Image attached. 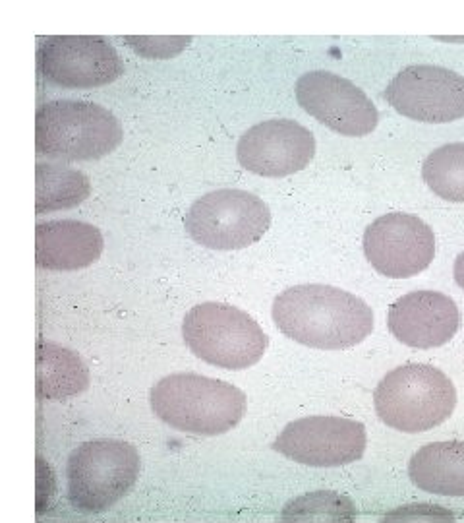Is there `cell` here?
Instances as JSON below:
<instances>
[{"mask_svg": "<svg viewBox=\"0 0 464 523\" xmlns=\"http://www.w3.org/2000/svg\"><path fill=\"white\" fill-rule=\"evenodd\" d=\"M389 105L408 119L443 124L464 117V76L434 64H412L387 86Z\"/></svg>", "mask_w": 464, "mask_h": 523, "instance_id": "9", "label": "cell"}, {"mask_svg": "<svg viewBox=\"0 0 464 523\" xmlns=\"http://www.w3.org/2000/svg\"><path fill=\"white\" fill-rule=\"evenodd\" d=\"M271 225L269 206L252 192L221 188L198 198L184 217L188 235L205 248L252 247Z\"/></svg>", "mask_w": 464, "mask_h": 523, "instance_id": "7", "label": "cell"}, {"mask_svg": "<svg viewBox=\"0 0 464 523\" xmlns=\"http://www.w3.org/2000/svg\"><path fill=\"white\" fill-rule=\"evenodd\" d=\"M149 403L163 423L194 436H219L232 431L246 413L242 390L194 372L159 380L151 388Z\"/></svg>", "mask_w": 464, "mask_h": 523, "instance_id": "2", "label": "cell"}, {"mask_svg": "<svg viewBox=\"0 0 464 523\" xmlns=\"http://www.w3.org/2000/svg\"><path fill=\"white\" fill-rule=\"evenodd\" d=\"M35 181H37V194H35L37 214L76 208L91 192V185L86 175L82 171L64 165L39 163L35 169Z\"/></svg>", "mask_w": 464, "mask_h": 523, "instance_id": "18", "label": "cell"}, {"mask_svg": "<svg viewBox=\"0 0 464 523\" xmlns=\"http://www.w3.org/2000/svg\"><path fill=\"white\" fill-rule=\"evenodd\" d=\"M364 254L381 276H418L434 260V231L410 214L377 217L364 233Z\"/></svg>", "mask_w": 464, "mask_h": 523, "instance_id": "12", "label": "cell"}, {"mask_svg": "<svg viewBox=\"0 0 464 523\" xmlns=\"http://www.w3.org/2000/svg\"><path fill=\"white\" fill-rule=\"evenodd\" d=\"M103 247L101 231L78 219H55L35 229V262L43 270H84L99 260Z\"/></svg>", "mask_w": 464, "mask_h": 523, "instance_id": "15", "label": "cell"}, {"mask_svg": "<svg viewBox=\"0 0 464 523\" xmlns=\"http://www.w3.org/2000/svg\"><path fill=\"white\" fill-rule=\"evenodd\" d=\"M385 522H455V514L437 504H408L389 512Z\"/></svg>", "mask_w": 464, "mask_h": 523, "instance_id": "21", "label": "cell"}, {"mask_svg": "<svg viewBox=\"0 0 464 523\" xmlns=\"http://www.w3.org/2000/svg\"><path fill=\"white\" fill-rule=\"evenodd\" d=\"M455 281L464 289V252H461L459 258L455 260Z\"/></svg>", "mask_w": 464, "mask_h": 523, "instance_id": "22", "label": "cell"}, {"mask_svg": "<svg viewBox=\"0 0 464 523\" xmlns=\"http://www.w3.org/2000/svg\"><path fill=\"white\" fill-rule=\"evenodd\" d=\"M294 92L306 113L343 136H366L379 123L372 99L339 74L325 70L306 72L298 78Z\"/></svg>", "mask_w": 464, "mask_h": 523, "instance_id": "11", "label": "cell"}, {"mask_svg": "<svg viewBox=\"0 0 464 523\" xmlns=\"http://www.w3.org/2000/svg\"><path fill=\"white\" fill-rule=\"evenodd\" d=\"M39 72L62 88H99L124 72L115 47L97 35H53L37 51Z\"/></svg>", "mask_w": 464, "mask_h": 523, "instance_id": "8", "label": "cell"}, {"mask_svg": "<svg viewBox=\"0 0 464 523\" xmlns=\"http://www.w3.org/2000/svg\"><path fill=\"white\" fill-rule=\"evenodd\" d=\"M238 161L260 177H289L316 155L314 134L290 119H271L248 128L236 148Z\"/></svg>", "mask_w": 464, "mask_h": 523, "instance_id": "13", "label": "cell"}, {"mask_svg": "<svg viewBox=\"0 0 464 523\" xmlns=\"http://www.w3.org/2000/svg\"><path fill=\"white\" fill-rule=\"evenodd\" d=\"M422 177L439 198L464 204V144H447L426 157Z\"/></svg>", "mask_w": 464, "mask_h": 523, "instance_id": "19", "label": "cell"}, {"mask_svg": "<svg viewBox=\"0 0 464 523\" xmlns=\"http://www.w3.org/2000/svg\"><path fill=\"white\" fill-rule=\"evenodd\" d=\"M379 419L395 431H432L445 423L457 405V390L449 376L432 365H405L391 370L374 392Z\"/></svg>", "mask_w": 464, "mask_h": 523, "instance_id": "4", "label": "cell"}, {"mask_svg": "<svg viewBox=\"0 0 464 523\" xmlns=\"http://www.w3.org/2000/svg\"><path fill=\"white\" fill-rule=\"evenodd\" d=\"M358 518L354 502L345 494L318 491L292 498L285 504L283 522L350 523Z\"/></svg>", "mask_w": 464, "mask_h": 523, "instance_id": "20", "label": "cell"}, {"mask_svg": "<svg viewBox=\"0 0 464 523\" xmlns=\"http://www.w3.org/2000/svg\"><path fill=\"white\" fill-rule=\"evenodd\" d=\"M277 328L306 347L339 351L362 343L374 330V312L360 297L333 285H296L273 303Z\"/></svg>", "mask_w": 464, "mask_h": 523, "instance_id": "1", "label": "cell"}, {"mask_svg": "<svg viewBox=\"0 0 464 523\" xmlns=\"http://www.w3.org/2000/svg\"><path fill=\"white\" fill-rule=\"evenodd\" d=\"M273 450L302 465L341 467L364 456L366 427L347 417H304L283 429Z\"/></svg>", "mask_w": 464, "mask_h": 523, "instance_id": "10", "label": "cell"}, {"mask_svg": "<svg viewBox=\"0 0 464 523\" xmlns=\"http://www.w3.org/2000/svg\"><path fill=\"white\" fill-rule=\"evenodd\" d=\"M389 330L408 347L432 349L455 338L461 312L455 301L437 291H414L397 299L387 314Z\"/></svg>", "mask_w": 464, "mask_h": 523, "instance_id": "14", "label": "cell"}, {"mask_svg": "<svg viewBox=\"0 0 464 523\" xmlns=\"http://www.w3.org/2000/svg\"><path fill=\"white\" fill-rule=\"evenodd\" d=\"M410 481L424 493L464 496V442H432L408 465Z\"/></svg>", "mask_w": 464, "mask_h": 523, "instance_id": "16", "label": "cell"}, {"mask_svg": "<svg viewBox=\"0 0 464 523\" xmlns=\"http://www.w3.org/2000/svg\"><path fill=\"white\" fill-rule=\"evenodd\" d=\"M89 386L84 361L70 349L51 341L37 343V396L60 401L82 394Z\"/></svg>", "mask_w": 464, "mask_h": 523, "instance_id": "17", "label": "cell"}, {"mask_svg": "<svg viewBox=\"0 0 464 523\" xmlns=\"http://www.w3.org/2000/svg\"><path fill=\"white\" fill-rule=\"evenodd\" d=\"M140 469V454L128 442H84L68 458V500L82 514L107 512L130 493Z\"/></svg>", "mask_w": 464, "mask_h": 523, "instance_id": "5", "label": "cell"}, {"mask_svg": "<svg viewBox=\"0 0 464 523\" xmlns=\"http://www.w3.org/2000/svg\"><path fill=\"white\" fill-rule=\"evenodd\" d=\"M182 336L196 357L225 370L254 367L269 345L252 316L225 303L192 308L182 322Z\"/></svg>", "mask_w": 464, "mask_h": 523, "instance_id": "6", "label": "cell"}, {"mask_svg": "<svg viewBox=\"0 0 464 523\" xmlns=\"http://www.w3.org/2000/svg\"><path fill=\"white\" fill-rule=\"evenodd\" d=\"M124 138L115 115L89 101L58 99L37 109V154L51 159L93 161L115 152Z\"/></svg>", "mask_w": 464, "mask_h": 523, "instance_id": "3", "label": "cell"}]
</instances>
